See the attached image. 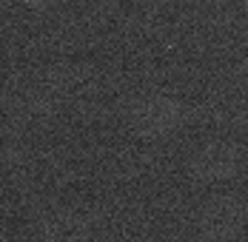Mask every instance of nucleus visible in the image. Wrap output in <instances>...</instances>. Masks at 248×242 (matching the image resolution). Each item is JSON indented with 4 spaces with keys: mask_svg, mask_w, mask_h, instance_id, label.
I'll list each match as a JSON object with an SVG mask.
<instances>
[]
</instances>
